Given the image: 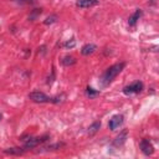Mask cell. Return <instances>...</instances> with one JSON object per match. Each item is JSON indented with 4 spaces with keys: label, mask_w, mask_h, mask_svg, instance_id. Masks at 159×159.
<instances>
[{
    "label": "cell",
    "mask_w": 159,
    "mask_h": 159,
    "mask_svg": "<svg viewBox=\"0 0 159 159\" xmlns=\"http://www.w3.org/2000/svg\"><path fill=\"white\" fill-rule=\"evenodd\" d=\"M124 67H125V62H119V63H116V65L108 67V68L106 70V72L102 75V77H101V83H102V86H108V84L117 77V75H119V73L122 72V70H123Z\"/></svg>",
    "instance_id": "1"
},
{
    "label": "cell",
    "mask_w": 159,
    "mask_h": 159,
    "mask_svg": "<svg viewBox=\"0 0 159 159\" xmlns=\"http://www.w3.org/2000/svg\"><path fill=\"white\" fill-rule=\"evenodd\" d=\"M29 98L36 103H47V102H53V103H57L58 102V98H52V97H48L46 96L43 92H39V91H35V92H31L29 94Z\"/></svg>",
    "instance_id": "2"
},
{
    "label": "cell",
    "mask_w": 159,
    "mask_h": 159,
    "mask_svg": "<svg viewBox=\"0 0 159 159\" xmlns=\"http://www.w3.org/2000/svg\"><path fill=\"white\" fill-rule=\"evenodd\" d=\"M48 139V135H42V137H35V138H29L27 140H25L24 143V150H27V149H32L35 147H37L39 144L46 142Z\"/></svg>",
    "instance_id": "3"
},
{
    "label": "cell",
    "mask_w": 159,
    "mask_h": 159,
    "mask_svg": "<svg viewBox=\"0 0 159 159\" xmlns=\"http://www.w3.org/2000/svg\"><path fill=\"white\" fill-rule=\"evenodd\" d=\"M143 87H144L143 82H140V81H137V82H134V83H132V84H129V86H125V87L123 88V93H124V94H133V93H139V92L143 89Z\"/></svg>",
    "instance_id": "4"
},
{
    "label": "cell",
    "mask_w": 159,
    "mask_h": 159,
    "mask_svg": "<svg viewBox=\"0 0 159 159\" xmlns=\"http://www.w3.org/2000/svg\"><path fill=\"white\" fill-rule=\"evenodd\" d=\"M122 123H123V116H122V114H116V116H113V117L109 119L108 127H109V129L116 130L117 128H119V127L122 125Z\"/></svg>",
    "instance_id": "5"
},
{
    "label": "cell",
    "mask_w": 159,
    "mask_h": 159,
    "mask_svg": "<svg viewBox=\"0 0 159 159\" xmlns=\"http://www.w3.org/2000/svg\"><path fill=\"white\" fill-rule=\"evenodd\" d=\"M140 149L145 155H152L154 153V147L148 139H142L140 142Z\"/></svg>",
    "instance_id": "6"
},
{
    "label": "cell",
    "mask_w": 159,
    "mask_h": 159,
    "mask_svg": "<svg viewBox=\"0 0 159 159\" xmlns=\"http://www.w3.org/2000/svg\"><path fill=\"white\" fill-rule=\"evenodd\" d=\"M127 135H128V132H127V130L120 132V133H119V135H117V137H116V139L113 140V145H114V147H120V145L125 142Z\"/></svg>",
    "instance_id": "7"
},
{
    "label": "cell",
    "mask_w": 159,
    "mask_h": 159,
    "mask_svg": "<svg viewBox=\"0 0 159 159\" xmlns=\"http://www.w3.org/2000/svg\"><path fill=\"white\" fill-rule=\"evenodd\" d=\"M98 4V0H78L77 1V6L78 7H82V9H86V7H91V6H94Z\"/></svg>",
    "instance_id": "8"
},
{
    "label": "cell",
    "mask_w": 159,
    "mask_h": 159,
    "mask_svg": "<svg viewBox=\"0 0 159 159\" xmlns=\"http://www.w3.org/2000/svg\"><path fill=\"white\" fill-rule=\"evenodd\" d=\"M140 16H142V10H140V9H137L135 12H134L132 16H129V19H128L129 26H135V24L138 22V20H139Z\"/></svg>",
    "instance_id": "9"
},
{
    "label": "cell",
    "mask_w": 159,
    "mask_h": 159,
    "mask_svg": "<svg viewBox=\"0 0 159 159\" xmlns=\"http://www.w3.org/2000/svg\"><path fill=\"white\" fill-rule=\"evenodd\" d=\"M96 50H97V46H96V45H93V43H87V45H84V46L82 47L81 53L84 55V56H87V55H89V53H93Z\"/></svg>",
    "instance_id": "10"
},
{
    "label": "cell",
    "mask_w": 159,
    "mask_h": 159,
    "mask_svg": "<svg viewBox=\"0 0 159 159\" xmlns=\"http://www.w3.org/2000/svg\"><path fill=\"white\" fill-rule=\"evenodd\" d=\"M61 62H62L63 66H71V65H75L76 63V58L73 56H65Z\"/></svg>",
    "instance_id": "11"
},
{
    "label": "cell",
    "mask_w": 159,
    "mask_h": 159,
    "mask_svg": "<svg viewBox=\"0 0 159 159\" xmlns=\"http://www.w3.org/2000/svg\"><path fill=\"white\" fill-rule=\"evenodd\" d=\"M99 128H101V122H94V123H92V124L89 125V128H88V133L92 135V134H94Z\"/></svg>",
    "instance_id": "12"
},
{
    "label": "cell",
    "mask_w": 159,
    "mask_h": 159,
    "mask_svg": "<svg viewBox=\"0 0 159 159\" xmlns=\"http://www.w3.org/2000/svg\"><path fill=\"white\" fill-rule=\"evenodd\" d=\"M6 154H15V155H20L24 153V149L21 148H9V149H5L4 150Z\"/></svg>",
    "instance_id": "13"
},
{
    "label": "cell",
    "mask_w": 159,
    "mask_h": 159,
    "mask_svg": "<svg viewBox=\"0 0 159 159\" xmlns=\"http://www.w3.org/2000/svg\"><path fill=\"white\" fill-rule=\"evenodd\" d=\"M86 94H87L89 98H94V97H97V96L99 94V91H96V89H93L92 87H87Z\"/></svg>",
    "instance_id": "14"
},
{
    "label": "cell",
    "mask_w": 159,
    "mask_h": 159,
    "mask_svg": "<svg viewBox=\"0 0 159 159\" xmlns=\"http://www.w3.org/2000/svg\"><path fill=\"white\" fill-rule=\"evenodd\" d=\"M56 20H57V15H51V16H48L43 22H45V25H50V24L55 22Z\"/></svg>",
    "instance_id": "15"
},
{
    "label": "cell",
    "mask_w": 159,
    "mask_h": 159,
    "mask_svg": "<svg viewBox=\"0 0 159 159\" xmlns=\"http://www.w3.org/2000/svg\"><path fill=\"white\" fill-rule=\"evenodd\" d=\"M41 12H42V10H41V9H36V10H34V11H32V14L30 15V17H29V19H30V20H35V19L37 17V15H40Z\"/></svg>",
    "instance_id": "16"
},
{
    "label": "cell",
    "mask_w": 159,
    "mask_h": 159,
    "mask_svg": "<svg viewBox=\"0 0 159 159\" xmlns=\"http://www.w3.org/2000/svg\"><path fill=\"white\" fill-rule=\"evenodd\" d=\"M75 45H76V42H75V40L72 39V40H70V41H67V42L65 43V47H67V48H68V47H70V48H72Z\"/></svg>",
    "instance_id": "17"
},
{
    "label": "cell",
    "mask_w": 159,
    "mask_h": 159,
    "mask_svg": "<svg viewBox=\"0 0 159 159\" xmlns=\"http://www.w3.org/2000/svg\"><path fill=\"white\" fill-rule=\"evenodd\" d=\"M0 119H1V114H0Z\"/></svg>",
    "instance_id": "18"
}]
</instances>
